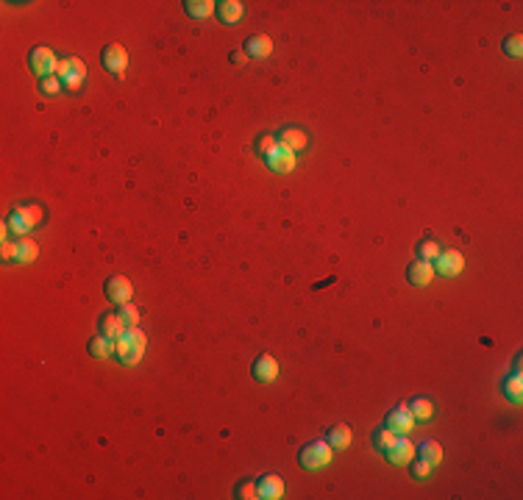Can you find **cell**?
Masks as SVG:
<instances>
[{
  "label": "cell",
  "mask_w": 523,
  "mask_h": 500,
  "mask_svg": "<svg viewBox=\"0 0 523 500\" xmlns=\"http://www.w3.org/2000/svg\"><path fill=\"white\" fill-rule=\"evenodd\" d=\"M45 220H47V209L39 201H25V203H17L6 214V231L20 240V237H28L36 228H42Z\"/></svg>",
  "instance_id": "obj_1"
},
{
  "label": "cell",
  "mask_w": 523,
  "mask_h": 500,
  "mask_svg": "<svg viewBox=\"0 0 523 500\" xmlns=\"http://www.w3.org/2000/svg\"><path fill=\"white\" fill-rule=\"evenodd\" d=\"M145 347H148V336L139 331V325L137 328H126V334L114 342V356L123 361V364H137L139 359H142V353H145Z\"/></svg>",
  "instance_id": "obj_2"
},
{
  "label": "cell",
  "mask_w": 523,
  "mask_h": 500,
  "mask_svg": "<svg viewBox=\"0 0 523 500\" xmlns=\"http://www.w3.org/2000/svg\"><path fill=\"white\" fill-rule=\"evenodd\" d=\"M56 75L61 78L64 92L75 95V92L84 86V81H86V64H84L78 56H61V58H59V67H56Z\"/></svg>",
  "instance_id": "obj_3"
},
{
  "label": "cell",
  "mask_w": 523,
  "mask_h": 500,
  "mask_svg": "<svg viewBox=\"0 0 523 500\" xmlns=\"http://www.w3.org/2000/svg\"><path fill=\"white\" fill-rule=\"evenodd\" d=\"M331 459H334V453H331V445L326 439L309 442V445H303L298 451V464L303 470H323V467L331 464Z\"/></svg>",
  "instance_id": "obj_4"
},
{
  "label": "cell",
  "mask_w": 523,
  "mask_h": 500,
  "mask_svg": "<svg viewBox=\"0 0 523 500\" xmlns=\"http://www.w3.org/2000/svg\"><path fill=\"white\" fill-rule=\"evenodd\" d=\"M28 67H31V72L42 81V78H47V75H56V67H59V56L50 50V47H45V45H36L31 53H28Z\"/></svg>",
  "instance_id": "obj_5"
},
{
  "label": "cell",
  "mask_w": 523,
  "mask_h": 500,
  "mask_svg": "<svg viewBox=\"0 0 523 500\" xmlns=\"http://www.w3.org/2000/svg\"><path fill=\"white\" fill-rule=\"evenodd\" d=\"M100 64H103L106 72H112L114 81H120L128 70V50L123 45H106L100 50Z\"/></svg>",
  "instance_id": "obj_6"
},
{
  "label": "cell",
  "mask_w": 523,
  "mask_h": 500,
  "mask_svg": "<svg viewBox=\"0 0 523 500\" xmlns=\"http://www.w3.org/2000/svg\"><path fill=\"white\" fill-rule=\"evenodd\" d=\"M275 139H278V145L289 148L292 153H301V150H306V148L312 145L309 131L301 128V125H281V128L275 131Z\"/></svg>",
  "instance_id": "obj_7"
},
{
  "label": "cell",
  "mask_w": 523,
  "mask_h": 500,
  "mask_svg": "<svg viewBox=\"0 0 523 500\" xmlns=\"http://www.w3.org/2000/svg\"><path fill=\"white\" fill-rule=\"evenodd\" d=\"M103 295L109 303L114 306H123V303H131V295H134V283L126 278V275H109L106 283H103Z\"/></svg>",
  "instance_id": "obj_8"
},
{
  "label": "cell",
  "mask_w": 523,
  "mask_h": 500,
  "mask_svg": "<svg viewBox=\"0 0 523 500\" xmlns=\"http://www.w3.org/2000/svg\"><path fill=\"white\" fill-rule=\"evenodd\" d=\"M384 425L393 431V434H398V437H409L412 431H415V417H412V412H409V406L407 403H401V406H395V409H390L387 412V417H384Z\"/></svg>",
  "instance_id": "obj_9"
},
{
  "label": "cell",
  "mask_w": 523,
  "mask_h": 500,
  "mask_svg": "<svg viewBox=\"0 0 523 500\" xmlns=\"http://www.w3.org/2000/svg\"><path fill=\"white\" fill-rule=\"evenodd\" d=\"M462 269H465V256L460 250L446 248L434 258V272H440L443 278H457Z\"/></svg>",
  "instance_id": "obj_10"
},
{
  "label": "cell",
  "mask_w": 523,
  "mask_h": 500,
  "mask_svg": "<svg viewBox=\"0 0 523 500\" xmlns=\"http://www.w3.org/2000/svg\"><path fill=\"white\" fill-rule=\"evenodd\" d=\"M295 162H298L295 153H292L289 148H284V145H275L273 153L264 159L267 170L275 173V175H287V173H292V170H295Z\"/></svg>",
  "instance_id": "obj_11"
},
{
  "label": "cell",
  "mask_w": 523,
  "mask_h": 500,
  "mask_svg": "<svg viewBox=\"0 0 523 500\" xmlns=\"http://www.w3.org/2000/svg\"><path fill=\"white\" fill-rule=\"evenodd\" d=\"M415 456H418V445H412L407 437H398L395 445H390V448L384 451V459H387L393 467H404V464H409Z\"/></svg>",
  "instance_id": "obj_12"
},
{
  "label": "cell",
  "mask_w": 523,
  "mask_h": 500,
  "mask_svg": "<svg viewBox=\"0 0 523 500\" xmlns=\"http://www.w3.org/2000/svg\"><path fill=\"white\" fill-rule=\"evenodd\" d=\"M434 275H437V272H434V264L426 261V258H415V261H409V267H407V281H409L412 286H429Z\"/></svg>",
  "instance_id": "obj_13"
},
{
  "label": "cell",
  "mask_w": 523,
  "mask_h": 500,
  "mask_svg": "<svg viewBox=\"0 0 523 500\" xmlns=\"http://www.w3.org/2000/svg\"><path fill=\"white\" fill-rule=\"evenodd\" d=\"M251 375H254V381H259V384L275 381V378H278V361H275L270 353H259V356L254 359Z\"/></svg>",
  "instance_id": "obj_14"
},
{
  "label": "cell",
  "mask_w": 523,
  "mask_h": 500,
  "mask_svg": "<svg viewBox=\"0 0 523 500\" xmlns=\"http://www.w3.org/2000/svg\"><path fill=\"white\" fill-rule=\"evenodd\" d=\"M284 492H287L284 478H278V476H273V473L257 478V498L259 500H278V498H284Z\"/></svg>",
  "instance_id": "obj_15"
},
{
  "label": "cell",
  "mask_w": 523,
  "mask_h": 500,
  "mask_svg": "<svg viewBox=\"0 0 523 500\" xmlns=\"http://www.w3.org/2000/svg\"><path fill=\"white\" fill-rule=\"evenodd\" d=\"M98 334H103V336H109V339L117 342V339L126 334V322H123V317H120L117 311H103L100 320H98Z\"/></svg>",
  "instance_id": "obj_16"
},
{
  "label": "cell",
  "mask_w": 523,
  "mask_h": 500,
  "mask_svg": "<svg viewBox=\"0 0 523 500\" xmlns=\"http://www.w3.org/2000/svg\"><path fill=\"white\" fill-rule=\"evenodd\" d=\"M215 14H218L220 22L234 25V22H240L245 17V3H240V0H220L215 6Z\"/></svg>",
  "instance_id": "obj_17"
},
{
  "label": "cell",
  "mask_w": 523,
  "mask_h": 500,
  "mask_svg": "<svg viewBox=\"0 0 523 500\" xmlns=\"http://www.w3.org/2000/svg\"><path fill=\"white\" fill-rule=\"evenodd\" d=\"M243 50L248 53V58H267L273 53V39L267 33H254V36L245 39Z\"/></svg>",
  "instance_id": "obj_18"
},
{
  "label": "cell",
  "mask_w": 523,
  "mask_h": 500,
  "mask_svg": "<svg viewBox=\"0 0 523 500\" xmlns=\"http://www.w3.org/2000/svg\"><path fill=\"white\" fill-rule=\"evenodd\" d=\"M86 353H89L92 359L106 361V359H112V356H114V339H109V336L98 334V336H92V339L86 342Z\"/></svg>",
  "instance_id": "obj_19"
},
{
  "label": "cell",
  "mask_w": 523,
  "mask_h": 500,
  "mask_svg": "<svg viewBox=\"0 0 523 500\" xmlns=\"http://www.w3.org/2000/svg\"><path fill=\"white\" fill-rule=\"evenodd\" d=\"M36 256H39V245H36L31 237L14 240V261H17V264H31Z\"/></svg>",
  "instance_id": "obj_20"
},
{
  "label": "cell",
  "mask_w": 523,
  "mask_h": 500,
  "mask_svg": "<svg viewBox=\"0 0 523 500\" xmlns=\"http://www.w3.org/2000/svg\"><path fill=\"white\" fill-rule=\"evenodd\" d=\"M351 439H354V431L348 425H334L326 431V442L331 445V451H345L351 445Z\"/></svg>",
  "instance_id": "obj_21"
},
{
  "label": "cell",
  "mask_w": 523,
  "mask_h": 500,
  "mask_svg": "<svg viewBox=\"0 0 523 500\" xmlns=\"http://www.w3.org/2000/svg\"><path fill=\"white\" fill-rule=\"evenodd\" d=\"M215 0H184V11L192 17V19H206L215 14Z\"/></svg>",
  "instance_id": "obj_22"
},
{
  "label": "cell",
  "mask_w": 523,
  "mask_h": 500,
  "mask_svg": "<svg viewBox=\"0 0 523 500\" xmlns=\"http://www.w3.org/2000/svg\"><path fill=\"white\" fill-rule=\"evenodd\" d=\"M407 406H409V412H412L415 423H426V420H432V417H434V403H432L429 398H412Z\"/></svg>",
  "instance_id": "obj_23"
},
{
  "label": "cell",
  "mask_w": 523,
  "mask_h": 500,
  "mask_svg": "<svg viewBox=\"0 0 523 500\" xmlns=\"http://www.w3.org/2000/svg\"><path fill=\"white\" fill-rule=\"evenodd\" d=\"M418 456H420L423 462H429L432 467H437V464L443 462V448H440V442L426 439V442H420V445H418Z\"/></svg>",
  "instance_id": "obj_24"
},
{
  "label": "cell",
  "mask_w": 523,
  "mask_h": 500,
  "mask_svg": "<svg viewBox=\"0 0 523 500\" xmlns=\"http://www.w3.org/2000/svg\"><path fill=\"white\" fill-rule=\"evenodd\" d=\"M395 439H398V434H393L387 425H379V428L370 434V445H373L379 453H384L390 445H395Z\"/></svg>",
  "instance_id": "obj_25"
},
{
  "label": "cell",
  "mask_w": 523,
  "mask_h": 500,
  "mask_svg": "<svg viewBox=\"0 0 523 500\" xmlns=\"http://www.w3.org/2000/svg\"><path fill=\"white\" fill-rule=\"evenodd\" d=\"M501 392H504V395H507L513 403H521V400H523V378H521V373L507 375V381H504Z\"/></svg>",
  "instance_id": "obj_26"
},
{
  "label": "cell",
  "mask_w": 523,
  "mask_h": 500,
  "mask_svg": "<svg viewBox=\"0 0 523 500\" xmlns=\"http://www.w3.org/2000/svg\"><path fill=\"white\" fill-rule=\"evenodd\" d=\"M275 145H278L275 134H259V136H257V142H254V153H257L262 162H264V159L273 153V148H275Z\"/></svg>",
  "instance_id": "obj_27"
},
{
  "label": "cell",
  "mask_w": 523,
  "mask_h": 500,
  "mask_svg": "<svg viewBox=\"0 0 523 500\" xmlns=\"http://www.w3.org/2000/svg\"><path fill=\"white\" fill-rule=\"evenodd\" d=\"M61 89H64V84H61L59 75H47V78L39 81V92L45 97H56V95H61Z\"/></svg>",
  "instance_id": "obj_28"
},
{
  "label": "cell",
  "mask_w": 523,
  "mask_h": 500,
  "mask_svg": "<svg viewBox=\"0 0 523 500\" xmlns=\"http://www.w3.org/2000/svg\"><path fill=\"white\" fill-rule=\"evenodd\" d=\"M117 314L123 317L126 328H137V325H139V308H137L134 303H123V306H117Z\"/></svg>",
  "instance_id": "obj_29"
},
{
  "label": "cell",
  "mask_w": 523,
  "mask_h": 500,
  "mask_svg": "<svg viewBox=\"0 0 523 500\" xmlns=\"http://www.w3.org/2000/svg\"><path fill=\"white\" fill-rule=\"evenodd\" d=\"M501 50H504V56L521 58V53H523V36H521V33H513V36H507V39L501 42Z\"/></svg>",
  "instance_id": "obj_30"
},
{
  "label": "cell",
  "mask_w": 523,
  "mask_h": 500,
  "mask_svg": "<svg viewBox=\"0 0 523 500\" xmlns=\"http://www.w3.org/2000/svg\"><path fill=\"white\" fill-rule=\"evenodd\" d=\"M415 250H418V258L434 261V258L440 256V250H443V248H440V242H434V240H429V237H426L423 242H418V248H415Z\"/></svg>",
  "instance_id": "obj_31"
},
{
  "label": "cell",
  "mask_w": 523,
  "mask_h": 500,
  "mask_svg": "<svg viewBox=\"0 0 523 500\" xmlns=\"http://www.w3.org/2000/svg\"><path fill=\"white\" fill-rule=\"evenodd\" d=\"M429 476H432V464H429V462H423L420 456H418V459H412V478H415V481H426Z\"/></svg>",
  "instance_id": "obj_32"
},
{
  "label": "cell",
  "mask_w": 523,
  "mask_h": 500,
  "mask_svg": "<svg viewBox=\"0 0 523 500\" xmlns=\"http://www.w3.org/2000/svg\"><path fill=\"white\" fill-rule=\"evenodd\" d=\"M237 498L257 500V481H243V484H237Z\"/></svg>",
  "instance_id": "obj_33"
},
{
  "label": "cell",
  "mask_w": 523,
  "mask_h": 500,
  "mask_svg": "<svg viewBox=\"0 0 523 500\" xmlns=\"http://www.w3.org/2000/svg\"><path fill=\"white\" fill-rule=\"evenodd\" d=\"M229 61H232V64H234V67H243V64H245V61H248V53H245V50H240V47H237V50H232V53H229Z\"/></svg>",
  "instance_id": "obj_34"
},
{
  "label": "cell",
  "mask_w": 523,
  "mask_h": 500,
  "mask_svg": "<svg viewBox=\"0 0 523 500\" xmlns=\"http://www.w3.org/2000/svg\"><path fill=\"white\" fill-rule=\"evenodd\" d=\"M0 258L8 264V261H14V242H8V240H3V253H0Z\"/></svg>",
  "instance_id": "obj_35"
}]
</instances>
